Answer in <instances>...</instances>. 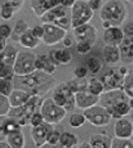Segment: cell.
<instances>
[{
	"instance_id": "6da1fadb",
	"label": "cell",
	"mask_w": 133,
	"mask_h": 148,
	"mask_svg": "<svg viewBox=\"0 0 133 148\" xmlns=\"http://www.w3.org/2000/svg\"><path fill=\"white\" fill-rule=\"evenodd\" d=\"M13 86L17 89L25 90L30 95L41 97L56 86V79L53 75H48V73L36 70L26 76H14Z\"/></svg>"
},
{
	"instance_id": "7a4b0ae2",
	"label": "cell",
	"mask_w": 133,
	"mask_h": 148,
	"mask_svg": "<svg viewBox=\"0 0 133 148\" xmlns=\"http://www.w3.org/2000/svg\"><path fill=\"white\" fill-rule=\"evenodd\" d=\"M100 18L105 28L120 27L127 18V7L121 0H107L101 7Z\"/></svg>"
},
{
	"instance_id": "3957f363",
	"label": "cell",
	"mask_w": 133,
	"mask_h": 148,
	"mask_svg": "<svg viewBox=\"0 0 133 148\" xmlns=\"http://www.w3.org/2000/svg\"><path fill=\"white\" fill-rule=\"evenodd\" d=\"M41 102H43V98H41V97L31 95V98L23 104V106L16 107V108H10L9 113H8V117L17 121L21 126L30 125L31 116H32L35 112L40 111Z\"/></svg>"
},
{
	"instance_id": "277c9868",
	"label": "cell",
	"mask_w": 133,
	"mask_h": 148,
	"mask_svg": "<svg viewBox=\"0 0 133 148\" xmlns=\"http://www.w3.org/2000/svg\"><path fill=\"white\" fill-rule=\"evenodd\" d=\"M40 113L45 122L56 125L63 121V119L66 117L67 111L63 107L57 106L52 98H44L40 106Z\"/></svg>"
},
{
	"instance_id": "5b68a950",
	"label": "cell",
	"mask_w": 133,
	"mask_h": 148,
	"mask_svg": "<svg viewBox=\"0 0 133 148\" xmlns=\"http://www.w3.org/2000/svg\"><path fill=\"white\" fill-rule=\"evenodd\" d=\"M128 72L125 67H109L102 72L100 80L103 84L105 92L106 90H115L121 89L123 80L125 73Z\"/></svg>"
},
{
	"instance_id": "8992f818",
	"label": "cell",
	"mask_w": 133,
	"mask_h": 148,
	"mask_svg": "<svg viewBox=\"0 0 133 148\" xmlns=\"http://www.w3.org/2000/svg\"><path fill=\"white\" fill-rule=\"evenodd\" d=\"M93 16H94V13L89 8L88 3L85 0H76L74 5L71 7V17H70L71 27L76 28L85 23H89Z\"/></svg>"
},
{
	"instance_id": "52a82bcc",
	"label": "cell",
	"mask_w": 133,
	"mask_h": 148,
	"mask_svg": "<svg viewBox=\"0 0 133 148\" xmlns=\"http://www.w3.org/2000/svg\"><path fill=\"white\" fill-rule=\"evenodd\" d=\"M35 58L36 56H34L30 52H18L14 63H13L14 76H26L36 71Z\"/></svg>"
},
{
	"instance_id": "ba28073f",
	"label": "cell",
	"mask_w": 133,
	"mask_h": 148,
	"mask_svg": "<svg viewBox=\"0 0 133 148\" xmlns=\"http://www.w3.org/2000/svg\"><path fill=\"white\" fill-rule=\"evenodd\" d=\"M83 115L87 121L90 122L93 126H97V127H102L109 125L112 119L111 115L109 113V111L103 106H98V104H94V106L84 110Z\"/></svg>"
},
{
	"instance_id": "9c48e42d",
	"label": "cell",
	"mask_w": 133,
	"mask_h": 148,
	"mask_svg": "<svg viewBox=\"0 0 133 148\" xmlns=\"http://www.w3.org/2000/svg\"><path fill=\"white\" fill-rule=\"evenodd\" d=\"M44 27V35L41 38L43 44L48 45V47H54V45L62 42L65 36L67 35V31L63 28L56 26L52 23H43Z\"/></svg>"
},
{
	"instance_id": "30bf717a",
	"label": "cell",
	"mask_w": 133,
	"mask_h": 148,
	"mask_svg": "<svg viewBox=\"0 0 133 148\" xmlns=\"http://www.w3.org/2000/svg\"><path fill=\"white\" fill-rule=\"evenodd\" d=\"M72 38L76 42H85L89 45H94L97 41V28L90 23H85L83 26L72 28Z\"/></svg>"
},
{
	"instance_id": "8fae6325",
	"label": "cell",
	"mask_w": 133,
	"mask_h": 148,
	"mask_svg": "<svg viewBox=\"0 0 133 148\" xmlns=\"http://www.w3.org/2000/svg\"><path fill=\"white\" fill-rule=\"evenodd\" d=\"M129 98L127 97V94L123 92L121 89H115V90H106L102 94L100 95V99L98 102L101 103V106H103L107 111L112 110L115 106H118L121 102H128Z\"/></svg>"
},
{
	"instance_id": "7c38bea8",
	"label": "cell",
	"mask_w": 133,
	"mask_h": 148,
	"mask_svg": "<svg viewBox=\"0 0 133 148\" xmlns=\"http://www.w3.org/2000/svg\"><path fill=\"white\" fill-rule=\"evenodd\" d=\"M53 129H54V126L45 121L38 126L31 127V139H32L34 146L36 148H41L44 144H47V138Z\"/></svg>"
},
{
	"instance_id": "4fadbf2b",
	"label": "cell",
	"mask_w": 133,
	"mask_h": 148,
	"mask_svg": "<svg viewBox=\"0 0 133 148\" xmlns=\"http://www.w3.org/2000/svg\"><path fill=\"white\" fill-rule=\"evenodd\" d=\"M61 5V0H31V10L38 18H41L48 10Z\"/></svg>"
},
{
	"instance_id": "5bb4252c",
	"label": "cell",
	"mask_w": 133,
	"mask_h": 148,
	"mask_svg": "<svg viewBox=\"0 0 133 148\" xmlns=\"http://www.w3.org/2000/svg\"><path fill=\"white\" fill-rule=\"evenodd\" d=\"M100 97L90 94L88 90H81V92L75 93V107L80 108V110H87V108L94 106L98 103Z\"/></svg>"
},
{
	"instance_id": "9a60e30c",
	"label": "cell",
	"mask_w": 133,
	"mask_h": 148,
	"mask_svg": "<svg viewBox=\"0 0 133 148\" xmlns=\"http://www.w3.org/2000/svg\"><path fill=\"white\" fill-rule=\"evenodd\" d=\"M114 134L116 138L121 139H131L133 135V124L131 120L125 117L118 119L116 124L114 126Z\"/></svg>"
},
{
	"instance_id": "2e32d148",
	"label": "cell",
	"mask_w": 133,
	"mask_h": 148,
	"mask_svg": "<svg viewBox=\"0 0 133 148\" xmlns=\"http://www.w3.org/2000/svg\"><path fill=\"white\" fill-rule=\"evenodd\" d=\"M124 40V32L120 27H109L105 28L103 32V41L105 45H112L119 47Z\"/></svg>"
},
{
	"instance_id": "e0dca14e",
	"label": "cell",
	"mask_w": 133,
	"mask_h": 148,
	"mask_svg": "<svg viewBox=\"0 0 133 148\" xmlns=\"http://www.w3.org/2000/svg\"><path fill=\"white\" fill-rule=\"evenodd\" d=\"M35 68L38 71L48 73V75H53L57 70V66L50 59L49 54H40V56H36L35 58Z\"/></svg>"
},
{
	"instance_id": "ac0fdd59",
	"label": "cell",
	"mask_w": 133,
	"mask_h": 148,
	"mask_svg": "<svg viewBox=\"0 0 133 148\" xmlns=\"http://www.w3.org/2000/svg\"><path fill=\"white\" fill-rule=\"evenodd\" d=\"M67 13H69L67 12V8L62 7V5H57V7H54L53 9L48 10V12L41 17V22H43V23L54 25L57 21H59V19L67 17Z\"/></svg>"
},
{
	"instance_id": "d6986e66",
	"label": "cell",
	"mask_w": 133,
	"mask_h": 148,
	"mask_svg": "<svg viewBox=\"0 0 133 148\" xmlns=\"http://www.w3.org/2000/svg\"><path fill=\"white\" fill-rule=\"evenodd\" d=\"M53 90L61 93L62 95L66 98V111H70L75 107V93L70 89V86L67 85V82H61V84L56 85L53 88Z\"/></svg>"
},
{
	"instance_id": "ffe728a7",
	"label": "cell",
	"mask_w": 133,
	"mask_h": 148,
	"mask_svg": "<svg viewBox=\"0 0 133 148\" xmlns=\"http://www.w3.org/2000/svg\"><path fill=\"white\" fill-rule=\"evenodd\" d=\"M53 62H54L56 66H65V64H69L72 59L71 53L67 49L62 48V49H54L50 53H48Z\"/></svg>"
},
{
	"instance_id": "44dd1931",
	"label": "cell",
	"mask_w": 133,
	"mask_h": 148,
	"mask_svg": "<svg viewBox=\"0 0 133 148\" xmlns=\"http://www.w3.org/2000/svg\"><path fill=\"white\" fill-rule=\"evenodd\" d=\"M30 98H31V95L29 94V93L25 92V90H22V89H17V88H14V89L12 90V93H10V95L8 97L10 107L12 108L23 106Z\"/></svg>"
},
{
	"instance_id": "7402d4cb",
	"label": "cell",
	"mask_w": 133,
	"mask_h": 148,
	"mask_svg": "<svg viewBox=\"0 0 133 148\" xmlns=\"http://www.w3.org/2000/svg\"><path fill=\"white\" fill-rule=\"evenodd\" d=\"M102 54H103V61L107 64H116L121 58L119 47H112V45H105L102 49Z\"/></svg>"
},
{
	"instance_id": "603a6c76",
	"label": "cell",
	"mask_w": 133,
	"mask_h": 148,
	"mask_svg": "<svg viewBox=\"0 0 133 148\" xmlns=\"http://www.w3.org/2000/svg\"><path fill=\"white\" fill-rule=\"evenodd\" d=\"M5 142L12 148H25V146H26V138H25V134L22 130L8 134L5 136Z\"/></svg>"
},
{
	"instance_id": "cb8c5ba5",
	"label": "cell",
	"mask_w": 133,
	"mask_h": 148,
	"mask_svg": "<svg viewBox=\"0 0 133 148\" xmlns=\"http://www.w3.org/2000/svg\"><path fill=\"white\" fill-rule=\"evenodd\" d=\"M112 139L103 134H93L89 139V144L92 148H111Z\"/></svg>"
},
{
	"instance_id": "d4e9b609",
	"label": "cell",
	"mask_w": 133,
	"mask_h": 148,
	"mask_svg": "<svg viewBox=\"0 0 133 148\" xmlns=\"http://www.w3.org/2000/svg\"><path fill=\"white\" fill-rule=\"evenodd\" d=\"M79 144L78 136L70 132H63L59 135V143L58 146L62 148H75Z\"/></svg>"
},
{
	"instance_id": "484cf974",
	"label": "cell",
	"mask_w": 133,
	"mask_h": 148,
	"mask_svg": "<svg viewBox=\"0 0 133 148\" xmlns=\"http://www.w3.org/2000/svg\"><path fill=\"white\" fill-rule=\"evenodd\" d=\"M18 42L21 44V47L26 48V49H35V48H38V45H39V40L34 36L31 28H29V30L21 36V39H19Z\"/></svg>"
},
{
	"instance_id": "4316f807",
	"label": "cell",
	"mask_w": 133,
	"mask_h": 148,
	"mask_svg": "<svg viewBox=\"0 0 133 148\" xmlns=\"http://www.w3.org/2000/svg\"><path fill=\"white\" fill-rule=\"evenodd\" d=\"M17 54H18V50H17V48L14 45L7 44L5 49L3 50V62H4L5 64H8V66H13Z\"/></svg>"
},
{
	"instance_id": "83f0119b",
	"label": "cell",
	"mask_w": 133,
	"mask_h": 148,
	"mask_svg": "<svg viewBox=\"0 0 133 148\" xmlns=\"http://www.w3.org/2000/svg\"><path fill=\"white\" fill-rule=\"evenodd\" d=\"M29 30V26H27V23L23 21V19H18V21L16 22L14 27L12 28V40L14 41H19V39H21V36L23 35L26 31Z\"/></svg>"
},
{
	"instance_id": "f1b7e54d",
	"label": "cell",
	"mask_w": 133,
	"mask_h": 148,
	"mask_svg": "<svg viewBox=\"0 0 133 148\" xmlns=\"http://www.w3.org/2000/svg\"><path fill=\"white\" fill-rule=\"evenodd\" d=\"M87 90H88L90 94L100 97L105 92V88L100 79H90L88 81V84H87Z\"/></svg>"
},
{
	"instance_id": "f546056e",
	"label": "cell",
	"mask_w": 133,
	"mask_h": 148,
	"mask_svg": "<svg viewBox=\"0 0 133 148\" xmlns=\"http://www.w3.org/2000/svg\"><path fill=\"white\" fill-rule=\"evenodd\" d=\"M121 90L125 93L129 99L133 98V71H128V72L125 73L124 80H123Z\"/></svg>"
},
{
	"instance_id": "4dcf8cb0",
	"label": "cell",
	"mask_w": 133,
	"mask_h": 148,
	"mask_svg": "<svg viewBox=\"0 0 133 148\" xmlns=\"http://www.w3.org/2000/svg\"><path fill=\"white\" fill-rule=\"evenodd\" d=\"M3 129H4L5 135H8V134H12V133L21 132L22 126L17 121H14V120H12V119L8 117V119H5V120L3 121Z\"/></svg>"
},
{
	"instance_id": "1f68e13d",
	"label": "cell",
	"mask_w": 133,
	"mask_h": 148,
	"mask_svg": "<svg viewBox=\"0 0 133 148\" xmlns=\"http://www.w3.org/2000/svg\"><path fill=\"white\" fill-rule=\"evenodd\" d=\"M66 82L74 93L81 92V90H87V84H88V81H85V79H78V77H74Z\"/></svg>"
},
{
	"instance_id": "d6a6232c",
	"label": "cell",
	"mask_w": 133,
	"mask_h": 148,
	"mask_svg": "<svg viewBox=\"0 0 133 148\" xmlns=\"http://www.w3.org/2000/svg\"><path fill=\"white\" fill-rule=\"evenodd\" d=\"M87 68H88L89 72H92L93 75H96V73H98L101 71L102 63H101V61L96 56H92L87 59Z\"/></svg>"
},
{
	"instance_id": "836d02e7",
	"label": "cell",
	"mask_w": 133,
	"mask_h": 148,
	"mask_svg": "<svg viewBox=\"0 0 133 148\" xmlns=\"http://www.w3.org/2000/svg\"><path fill=\"white\" fill-rule=\"evenodd\" d=\"M13 89H14V86H13V80L0 77V94L9 97Z\"/></svg>"
},
{
	"instance_id": "e575fe53",
	"label": "cell",
	"mask_w": 133,
	"mask_h": 148,
	"mask_svg": "<svg viewBox=\"0 0 133 148\" xmlns=\"http://www.w3.org/2000/svg\"><path fill=\"white\" fill-rule=\"evenodd\" d=\"M85 117H84L83 113H71V116L69 117V124L71 127H74V129H78V127H80L81 125H84V122H85Z\"/></svg>"
},
{
	"instance_id": "d590c367",
	"label": "cell",
	"mask_w": 133,
	"mask_h": 148,
	"mask_svg": "<svg viewBox=\"0 0 133 148\" xmlns=\"http://www.w3.org/2000/svg\"><path fill=\"white\" fill-rule=\"evenodd\" d=\"M111 148H133V142L131 139H121L115 136L111 140Z\"/></svg>"
},
{
	"instance_id": "8d00e7d4",
	"label": "cell",
	"mask_w": 133,
	"mask_h": 148,
	"mask_svg": "<svg viewBox=\"0 0 133 148\" xmlns=\"http://www.w3.org/2000/svg\"><path fill=\"white\" fill-rule=\"evenodd\" d=\"M0 77L4 79H9V80H13L14 77V72H13V66H8L4 62L0 61Z\"/></svg>"
},
{
	"instance_id": "74e56055",
	"label": "cell",
	"mask_w": 133,
	"mask_h": 148,
	"mask_svg": "<svg viewBox=\"0 0 133 148\" xmlns=\"http://www.w3.org/2000/svg\"><path fill=\"white\" fill-rule=\"evenodd\" d=\"M10 108L12 107H10V103H9L8 97L0 94V117H1V116H8Z\"/></svg>"
},
{
	"instance_id": "f35d334b",
	"label": "cell",
	"mask_w": 133,
	"mask_h": 148,
	"mask_svg": "<svg viewBox=\"0 0 133 148\" xmlns=\"http://www.w3.org/2000/svg\"><path fill=\"white\" fill-rule=\"evenodd\" d=\"M14 12L16 10L13 9L12 7H9V5H1V7H0V17H1L3 19H5V21L12 18Z\"/></svg>"
},
{
	"instance_id": "ab89813d",
	"label": "cell",
	"mask_w": 133,
	"mask_h": 148,
	"mask_svg": "<svg viewBox=\"0 0 133 148\" xmlns=\"http://www.w3.org/2000/svg\"><path fill=\"white\" fill-rule=\"evenodd\" d=\"M25 0H0V7L1 5H9L14 10H19L23 7Z\"/></svg>"
},
{
	"instance_id": "60d3db41",
	"label": "cell",
	"mask_w": 133,
	"mask_h": 148,
	"mask_svg": "<svg viewBox=\"0 0 133 148\" xmlns=\"http://www.w3.org/2000/svg\"><path fill=\"white\" fill-rule=\"evenodd\" d=\"M59 135H61V133H59L58 130L53 129L52 132L49 133L48 138H47V144H49V146H58V143H59Z\"/></svg>"
},
{
	"instance_id": "b9f144b4",
	"label": "cell",
	"mask_w": 133,
	"mask_h": 148,
	"mask_svg": "<svg viewBox=\"0 0 133 148\" xmlns=\"http://www.w3.org/2000/svg\"><path fill=\"white\" fill-rule=\"evenodd\" d=\"M92 45L89 44H85V42H76L75 44V50L78 52L79 54H87L92 50Z\"/></svg>"
},
{
	"instance_id": "7bdbcfd3",
	"label": "cell",
	"mask_w": 133,
	"mask_h": 148,
	"mask_svg": "<svg viewBox=\"0 0 133 148\" xmlns=\"http://www.w3.org/2000/svg\"><path fill=\"white\" fill-rule=\"evenodd\" d=\"M43 122H44V119H43V116H41L40 111L35 112L32 116H31V119H30V125H31V127H32V126H38V125L43 124Z\"/></svg>"
},
{
	"instance_id": "ee69618b",
	"label": "cell",
	"mask_w": 133,
	"mask_h": 148,
	"mask_svg": "<svg viewBox=\"0 0 133 148\" xmlns=\"http://www.w3.org/2000/svg\"><path fill=\"white\" fill-rule=\"evenodd\" d=\"M0 36L3 39H5V40L12 36V28H10L9 25H7V23L0 25Z\"/></svg>"
},
{
	"instance_id": "f6af8a7d",
	"label": "cell",
	"mask_w": 133,
	"mask_h": 148,
	"mask_svg": "<svg viewBox=\"0 0 133 148\" xmlns=\"http://www.w3.org/2000/svg\"><path fill=\"white\" fill-rule=\"evenodd\" d=\"M88 75V68L84 66H79L74 70V76L78 79H85Z\"/></svg>"
},
{
	"instance_id": "bcb514c9",
	"label": "cell",
	"mask_w": 133,
	"mask_h": 148,
	"mask_svg": "<svg viewBox=\"0 0 133 148\" xmlns=\"http://www.w3.org/2000/svg\"><path fill=\"white\" fill-rule=\"evenodd\" d=\"M31 31H32L34 36H35L38 40H41V38H43V35H44V27H43V25L35 26L34 28H31Z\"/></svg>"
},
{
	"instance_id": "7dc6e473",
	"label": "cell",
	"mask_w": 133,
	"mask_h": 148,
	"mask_svg": "<svg viewBox=\"0 0 133 148\" xmlns=\"http://www.w3.org/2000/svg\"><path fill=\"white\" fill-rule=\"evenodd\" d=\"M74 42H75L74 38H72V36H69V35H66V36H65V39L62 40V44H63L65 49H69V48H71L72 45H74Z\"/></svg>"
},
{
	"instance_id": "c3c4849f",
	"label": "cell",
	"mask_w": 133,
	"mask_h": 148,
	"mask_svg": "<svg viewBox=\"0 0 133 148\" xmlns=\"http://www.w3.org/2000/svg\"><path fill=\"white\" fill-rule=\"evenodd\" d=\"M101 1H102V0H90V1H87V3H88L90 9L94 12V10H97L101 8Z\"/></svg>"
},
{
	"instance_id": "681fc988",
	"label": "cell",
	"mask_w": 133,
	"mask_h": 148,
	"mask_svg": "<svg viewBox=\"0 0 133 148\" xmlns=\"http://www.w3.org/2000/svg\"><path fill=\"white\" fill-rule=\"evenodd\" d=\"M123 32L128 36H133V22H128V23L124 25Z\"/></svg>"
},
{
	"instance_id": "f907efd6",
	"label": "cell",
	"mask_w": 133,
	"mask_h": 148,
	"mask_svg": "<svg viewBox=\"0 0 133 148\" xmlns=\"http://www.w3.org/2000/svg\"><path fill=\"white\" fill-rule=\"evenodd\" d=\"M75 1H76V0H61V5L69 9V8H71L72 5H74Z\"/></svg>"
},
{
	"instance_id": "816d5d0a",
	"label": "cell",
	"mask_w": 133,
	"mask_h": 148,
	"mask_svg": "<svg viewBox=\"0 0 133 148\" xmlns=\"http://www.w3.org/2000/svg\"><path fill=\"white\" fill-rule=\"evenodd\" d=\"M5 47H7V40H5V39H3L1 36H0V53L5 49Z\"/></svg>"
},
{
	"instance_id": "f5cc1de1",
	"label": "cell",
	"mask_w": 133,
	"mask_h": 148,
	"mask_svg": "<svg viewBox=\"0 0 133 148\" xmlns=\"http://www.w3.org/2000/svg\"><path fill=\"white\" fill-rule=\"evenodd\" d=\"M5 133H4V129H3V121H0V140H4L5 139Z\"/></svg>"
},
{
	"instance_id": "db71d44e",
	"label": "cell",
	"mask_w": 133,
	"mask_h": 148,
	"mask_svg": "<svg viewBox=\"0 0 133 148\" xmlns=\"http://www.w3.org/2000/svg\"><path fill=\"white\" fill-rule=\"evenodd\" d=\"M75 148H92V147H90L89 142H83V143H79Z\"/></svg>"
},
{
	"instance_id": "11a10c76",
	"label": "cell",
	"mask_w": 133,
	"mask_h": 148,
	"mask_svg": "<svg viewBox=\"0 0 133 148\" xmlns=\"http://www.w3.org/2000/svg\"><path fill=\"white\" fill-rule=\"evenodd\" d=\"M0 148H12L5 140H0Z\"/></svg>"
},
{
	"instance_id": "9f6ffc18",
	"label": "cell",
	"mask_w": 133,
	"mask_h": 148,
	"mask_svg": "<svg viewBox=\"0 0 133 148\" xmlns=\"http://www.w3.org/2000/svg\"><path fill=\"white\" fill-rule=\"evenodd\" d=\"M41 148H58V146H49V144H44ZM59 148H62V147H59Z\"/></svg>"
},
{
	"instance_id": "6f0895ef",
	"label": "cell",
	"mask_w": 133,
	"mask_h": 148,
	"mask_svg": "<svg viewBox=\"0 0 133 148\" xmlns=\"http://www.w3.org/2000/svg\"><path fill=\"white\" fill-rule=\"evenodd\" d=\"M129 106H131V110H133V98L129 99Z\"/></svg>"
},
{
	"instance_id": "680465c9",
	"label": "cell",
	"mask_w": 133,
	"mask_h": 148,
	"mask_svg": "<svg viewBox=\"0 0 133 148\" xmlns=\"http://www.w3.org/2000/svg\"><path fill=\"white\" fill-rule=\"evenodd\" d=\"M127 1H133V0H127Z\"/></svg>"
},
{
	"instance_id": "91938a15",
	"label": "cell",
	"mask_w": 133,
	"mask_h": 148,
	"mask_svg": "<svg viewBox=\"0 0 133 148\" xmlns=\"http://www.w3.org/2000/svg\"><path fill=\"white\" fill-rule=\"evenodd\" d=\"M85 1H90V0H85Z\"/></svg>"
}]
</instances>
